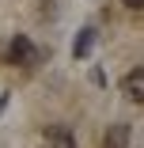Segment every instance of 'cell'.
Listing matches in <instances>:
<instances>
[{"mask_svg":"<svg viewBox=\"0 0 144 148\" xmlns=\"http://www.w3.org/2000/svg\"><path fill=\"white\" fill-rule=\"evenodd\" d=\"M8 61H12V65H34V61H38L34 42L27 38V34H15V38H12V46H8Z\"/></svg>","mask_w":144,"mask_h":148,"instance_id":"cell-1","label":"cell"},{"mask_svg":"<svg viewBox=\"0 0 144 148\" xmlns=\"http://www.w3.org/2000/svg\"><path fill=\"white\" fill-rule=\"evenodd\" d=\"M121 91H125L133 103H144V69H133V72L121 80Z\"/></svg>","mask_w":144,"mask_h":148,"instance_id":"cell-2","label":"cell"},{"mask_svg":"<svg viewBox=\"0 0 144 148\" xmlns=\"http://www.w3.org/2000/svg\"><path fill=\"white\" fill-rule=\"evenodd\" d=\"M42 148H76V140H72V133H68L65 125H53V129H46Z\"/></svg>","mask_w":144,"mask_h":148,"instance_id":"cell-3","label":"cell"},{"mask_svg":"<svg viewBox=\"0 0 144 148\" xmlns=\"http://www.w3.org/2000/svg\"><path fill=\"white\" fill-rule=\"evenodd\" d=\"M102 148H129V125H125V122L110 125L106 137H102Z\"/></svg>","mask_w":144,"mask_h":148,"instance_id":"cell-4","label":"cell"},{"mask_svg":"<svg viewBox=\"0 0 144 148\" xmlns=\"http://www.w3.org/2000/svg\"><path fill=\"white\" fill-rule=\"evenodd\" d=\"M91 46H95V27H83V31L76 34V42H72V57L83 61V57L91 53Z\"/></svg>","mask_w":144,"mask_h":148,"instance_id":"cell-5","label":"cell"},{"mask_svg":"<svg viewBox=\"0 0 144 148\" xmlns=\"http://www.w3.org/2000/svg\"><path fill=\"white\" fill-rule=\"evenodd\" d=\"M121 4H125V8H133V12H140V8H144V0H121Z\"/></svg>","mask_w":144,"mask_h":148,"instance_id":"cell-6","label":"cell"}]
</instances>
